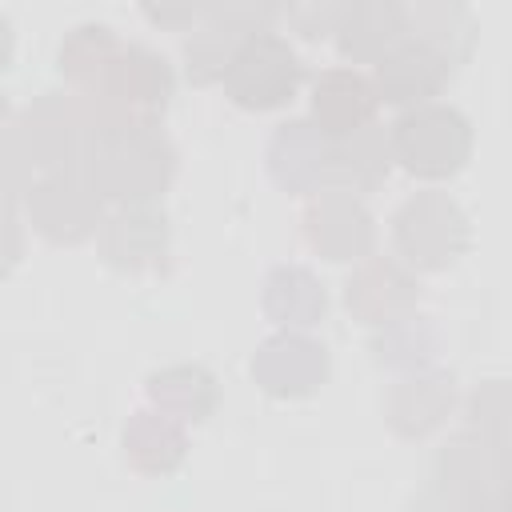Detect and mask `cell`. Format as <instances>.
Listing matches in <instances>:
<instances>
[{"instance_id":"cell-22","label":"cell","mask_w":512,"mask_h":512,"mask_svg":"<svg viewBox=\"0 0 512 512\" xmlns=\"http://www.w3.org/2000/svg\"><path fill=\"white\" fill-rule=\"evenodd\" d=\"M372 348L376 360L388 368L424 372V364L436 356V328L424 316H396L392 324H384V336Z\"/></svg>"},{"instance_id":"cell-6","label":"cell","mask_w":512,"mask_h":512,"mask_svg":"<svg viewBox=\"0 0 512 512\" xmlns=\"http://www.w3.org/2000/svg\"><path fill=\"white\" fill-rule=\"evenodd\" d=\"M308 244L328 260H356L372 248V216L344 188H324L304 212Z\"/></svg>"},{"instance_id":"cell-11","label":"cell","mask_w":512,"mask_h":512,"mask_svg":"<svg viewBox=\"0 0 512 512\" xmlns=\"http://www.w3.org/2000/svg\"><path fill=\"white\" fill-rule=\"evenodd\" d=\"M408 32V8L396 0H356L340 8L336 44L348 60H384Z\"/></svg>"},{"instance_id":"cell-13","label":"cell","mask_w":512,"mask_h":512,"mask_svg":"<svg viewBox=\"0 0 512 512\" xmlns=\"http://www.w3.org/2000/svg\"><path fill=\"white\" fill-rule=\"evenodd\" d=\"M100 248H104V256H108V264H116V268H128V272L152 268V264L164 260V248H168V220H164V212H156L152 204H128V208H120V212L104 224Z\"/></svg>"},{"instance_id":"cell-17","label":"cell","mask_w":512,"mask_h":512,"mask_svg":"<svg viewBox=\"0 0 512 512\" xmlns=\"http://www.w3.org/2000/svg\"><path fill=\"white\" fill-rule=\"evenodd\" d=\"M124 44L104 24H80L60 44V72L80 88V96H100L108 88V76L120 60Z\"/></svg>"},{"instance_id":"cell-1","label":"cell","mask_w":512,"mask_h":512,"mask_svg":"<svg viewBox=\"0 0 512 512\" xmlns=\"http://www.w3.org/2000/svg\"><path fill=\"white\" fill-rule=\"evenodd\" d=\"M84 172L100 196L148 204L176 172V152L156 124H108L92 132Z\"/></svg>"},{"instance_id":"cell-24","label":"cell","mask_w":512,"mask_h":512,"mask_svg":"<svg viewBox=\"0 0 512 512\" xmlns=\"http://www.w3.org/2000/svg\"><path fill=\"white\" fill-rule=\"evenodd\" d=\"M468 428L500 448H512V384L508 380H488L472 392Z\"/></svg>"},{"instance_id":"cell-14","label":"cell","mask_w":512,"mask_h":512,"mask_svg":"<svg viewBox=\"0 0 512 512\" xmlns=\"http://www.w3.org/2000/svg\"><path fill=\"white\" fill-rule=\"evenodd\" d=\"M448 80V64L428 52L416 40H400L380 64H376V88L388 104H416L424 108L428 96H436Z\"/></svg>"},{"instance_id":"cell-16","label":"cell","mask_w":512,"mask_h":512,"mask_svg":"<svg viewBox=\"0 0 512 512\" xmlns=\"http://www.w3.org/2000/svg\"><path fill=\"white\" fill-rule=\"evenodd\" d=\"M188 452V436L180 420L168 412H136L124 424V460L144 476H168Z\"/></svg>"},{"instance_id":"cell-9","label":"cell","mask_w":512,"mask_h":512,"mask_svg":"<svg viewBox=\"0 0 512 512\" xmlns=\"http://www.w3.org/2000/svg\"><path fill=\"white\" fill-rule=\"evenodd\" d=\"M268 168L288 192H324L332 176V140L308 120H288L268 144Z\"/></svg>"},{"instance_id":"cell-20","label":"cell","mask_w":512,"mask_h":512,"mask_svg":"<svg viewBox=\"0 0 512 512\" xmlns=\"http://www.w3.org/2000/svg\"><path fill=\"white\" fill-rule=\"evenodd\" d=\"M264 312L280 328H312L328 312V296L320 280L304 268H276L264 280Z\"/></svg>"},{"instance_id":"cell-21","label":"cell","mask_w":512,"mask_h":512,"mask_svg":"<svg viewBox=\"0 0 512 512\" xmlns=\"http://www.w3.org/2000/svg\"><path fill=\"white\" fill-rule=\"evenodd\" d=\"M148 396L172 420L196 424V420H208V412L216 408V380L200 364H176V368L148 376Z\"/></svg>"},{"instance_id":"cell-18","label":"cell","mask_w":512,"mask_h":512,"mask_svg":"<svg viewBox=\"0 0 512 512\" xmlns=\"http://www.w3.org/2000/svg\"><path fill=\"white\" fill-rule=\"evenodd\" d=\"M392 168V136L384 128L364 124L332 144V176L344 184V192H372Z\"/></svg>"},{"instance_id":"cell-27","label":"cell","mask_w":512,"mask_h":512,"mask_svg":"<svg viewBox=\"0 0 512 512\" xmlns=\"http://www.w3.org/2000/svg\"><path fill=\"white\" fill-rule=\"evenodd\" d=\"M500 512H512V460H508V468H504V484H500V504H496Z\"/></svg>"},{"instance_id":"cell-19","label":"cell","mask_w":512,"mask_h":512,"mask_svg":"<svg viewBox=\"0 0 512 512\" xmlns=\"http://www.w3.org/2000/svg\"><path fill=\"white\" fill-rule=\"evenodd\" d=\"M408 32L416 44H424L452 68L468 60L472 40H476V20L464 4H416L408 8Z\"/></svg>"},{"instance_id":"cell-8","label":"cell","mask_w":512,"mask_h":512,"mask_svg":"<svg viewBox=\"0 0 512 512\" xmlns=\"http://www.w3.org/2000/svg\"><path fill=\"white\" fill-rule=\"evenodd\" d=\"M416 276L392 260V256H372L364 260L348 284H344V304L348 312H356L364 324H392L396 316H404L416 304Z\"/></svg>"},{"instance_id":"cell-12","label":"cell","mask_w":512,"mask_h":512,"mask_svg":"<svg viewBox=\"0 0 512 512\" xmlns=\"http://www.w3.org/2000/svg\"><path fill=\"white\" fill-rule=\"evenodd\" d=\"M456 404V380L448 372H412L408 380L392 384L384 416L400 436H428L444 424Z\"/></svg>"},{"instance_id":"cell-23","label":"cell","mask_w":512,"mask_h":512,"mask_svg":"<svg viewBox=\"0 0 512 512\" xmlns=\"http://www.w3.org/2000/svg\"><path fill=\"white\" fill-rule=\"evenodd\" d=\"M240 44H244V36H236V32H228V28H220V24H208V28L192 32V36L184 40L188 76H192L196 84L224 80L228 68H232V60H236V52H240Z\"/></svg>"},{"instance_id":"cell-3","label":"cell","mask_w":512,"mask_h":512,"mask_svg":"<svg viewBox=\"0 0 512 512\" xmlns=\"http://www.w3.org/2000/svg\"><path fill=\"white\" fill-rule=\"evenodd\" d=\"M392 232L400 256L428 272L448 268L468 244V220L460 204L444 192H416L412 200H404L392 220Z\"/></svg>"},{"instance_id":"cell-15","label":"cell","mask_w":512,"mask_h":512,"mask_svg":"<svg viewBox=\"0 0 512 512\" xmlns=\"http://www.w3.org/2000/svg\"><path fill=\"white\" fill-rule=\"evenodd\" d=\"M372 108H376V92L352 68H332L312 88V116L324 136L340 140L364 124H372Z\"/></svg>"},{"instance_id":"cell-2","label":"cell","mask_w":512,"mask_h":512,"mask_svg":"<svg viewBox=\"0 0 512 512\" xmlns=\"http://www.w3.org/2000/svg\"><path fill=\"white\" fill-rule=\"evenodd\" d=\"M468 148H472L468 120L444 104L412 108L392 124V156L412 176H424V180L460 172L468 160Z\"/></svg>"},{"instance_id":"cell-4","label":"cell","mask_w":512,"mask_h":512,"mask_svg":"<svg viewBox=\"0 0 512 512\" xmlns=\"http://www.w3.org/2000/svg\"><path fill=\"white\" fill-rule=\"evenodd\" d=\"M508 456L500 444L484 440L480 432H460L444 444L436 460V484L452 512H492L500 504Z\"/></svg>"},{"instance_id":"cell-10","label":"cell","mask_w":512,"mask_h":512,"mask_svg":"<svg viewBox=\"0 0 512 512\" xmlns=\"http://www.w3.org/2000/svg\"><path fill=\"white\" fill-rule=\"evenodd\" d=\"M252 376L272 396H308L328 376V356L316 340L280 332L268 344H260V352L252 360Z\"/></svg>"},{"instance_id":"cell-7","label":"cell","mask_w":512,"mask_h":512,"mask_svg":"<svg viewBox=\"0 0 512 512\" xmlns=\"http://www.w3.org/2000/svg\"><path fill=\"white\" fill-rule=\"evenodd\" d=\"M32 220L44 236L52 240H84L88 232H96L100 220V192L92 188V180H80L72 172H52L48 180H40L32 188Z\"/></svg>"},{"instance_id":"cell-25","label":"cell","mask_w":512,"mask_h":512,"mask_svg":"<svg viewBox=\"0 0 512 512\" xmlns=\"http://www.w3.org/2000/svg\"><path fill=\"white\" fill-rule=\"evenodd\" d=\"M340 8L344 4H288V20L296 24V32H304V36L316 40L324 32H336Z\"/></svg>"},{"instance_id":"cell-5","label":"cell","mask_w":512,"mask_h":512,"mask_svg":"<svg viewBox=\"0 0 512 512\" xmlns=\"http://www.w3.org/2000/svg\"><path fill=\"white\" fill-rule=\"evenodd\" d=\"M296 84H300V60L288 48V40H280L276 32L248 36L224 76L228 96L252 112L280 108L284 100H292Z\"/></svg>"},{"instance_id":"cell-26","label":"cell","mask_w":512,"mask_h":512,"mask_svg":"<svg viewBox=\"0 0 512 512\" xmlns=\"http://www.w3.org/2000/svg\"><path fill=\"white\" fill-rule=\"evenodd\" d=\"M152 20H160V24H184V20H196V16H204V8H144Z\"/></svg>"}]
</instances>
